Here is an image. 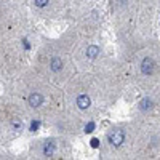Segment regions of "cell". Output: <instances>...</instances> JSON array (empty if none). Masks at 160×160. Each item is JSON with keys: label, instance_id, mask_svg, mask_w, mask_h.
Listing matches in <instances>:
<instances>
[{"label": "cell", "instance_id": "obj_1", "mask_svg": "<svg viewBox=\"0 0 160 160\" xmlns=\"http://www.w3.org/2000/svg\"><path fill=\"white\" fill-rule=\"evenodd\" d=\"M108 139H109V142L112 146L120 148V146L123 144V141H125V135H123L122 130H114V131H111L109 135H108Z\"/></svg>", "mask_w": 160, "mask_h": 160}, {"label": "cell", "instance_id": "obj_2", "mask_svg": "<svg viewBox=\"0 0 160 160\" xmlns=\"http://www.w3.org/2000/svg\"><path fill=\"white\" fill-rule=\"evenodd\" d=\"M154 68H155V62H154L152 58H144V59H142V62H141V71H142V74L151 75V74L154 72Z\"/></svg>", "mask_w": 160, "mask_h": 160}, {"label": "cell", "instance_id": "obj_3", "mask_svg": "<svg viewBox=\"0 0 160 160\" xmlns=\"http://www.w3.org/2000/svg\"><path fill=\"white\" fill-rule=\"evenodd\" d=\"M42 102H43V98L40 93H32L29 96V106L31 108H38V106H42Z\"/></svg>", "mask_w": 160, "mask_h": 160}, {"label": "cell", "instance_id": "obj_4", "mask_svg": "<svg viewBox=\"0 0 160 160\" xmlns=\"http://www.w3.org/2000/svg\"><path fill=\"white\" fill-rule=\"evenodd\" d=\"M90 104H91V101H90V98H88L87 95H80V96L77 98V106H78V108L82 109V111L88 109Z\"/></svg>", "mask_w": 160, "mask_h": 160}, {"label": "cell", "instance_id": "obj_5", "mask_svg": "<svg viewBox=\"0 0 160 160\" xmlns=\"http://www.w3.org/2000/svg\"><path fill=\"white\" fill-rule=\"evenodd\" d=\"M50 68H51L53 72H59V71L62 69V61H61L59 58H53L51 62H50Z\"/></svg>", "mask_w": 160, "mask_h": 160}, {"label": "cell", "instance_id": "obj_6", "mask_svg": "<svg viewBox=\"0 0 160 160\" xmlns=\"http://www.w3.org/2000/svg\"><path fill=\"white\" fill-rule=\"evenodd\" d=\"M98 55H99V48H98L96 45H90V47L87 48V56H88L90 59H95Z\"/></svg>", "mask_w": 160, "mask_h": 160}, {"label": "cell", "instance_id": "obj_7", "mask_svg": "<svg viewBox=\"0 0 160 160\" xmlns=\"http://www.w3.org/2000/svg\"><path fill=\"white\" fill-rule=\"evenodd\" d=\"M53 152H55V144H53V142L48 144V142H47V146L43 148V155H45V157H51Z\"/></svg>", "mask_w": 160, "mask_h": 160}, {"label": "cell", "instance_id": "obj_8", "mask_svg": "<svg viewBox=\"0 0 160 160\" xmlns=\"http://www.w3.org/2000/svg\"><path fill=\"white\" fill-rule=\"evenodd\" d=\"M152 108V101L149 99V98H146V99H142L141 102H139V109L141 111H148V109H151Z\"/></svg>", "mask_w": 160, "mask_h": 160}, {"label": "cell", "instance_id": "obj_9", "mask_svg": "<svg viewBox=\"0 0 160 160\" xmlns=\"http://www.w3.org/2000/svg\"><path fill=\"white\" fill-rule=\"evenodd\" d=\"M11 127L15 128V130H21V128H22V122L16 117V118H13V120H11Z\"/></svg>", "mask_w": 160, "mask_h": 160}, {"label": "cell", "instance_id": "obj_10", "mask_svg": "<svg viewBox=\"0 0 160 160\" xmlns=\"http://www.w3.org/2000/svg\"><path fill=\"white\" fill-rule=\"evenodd\" d=\"M93 130H95V123H93V122L87 123V127H85V131H87V133H91Z\"/></svg>", "mask_w": 160, "mask_h": 160}, {"label": "cell", "instance_id": "obj_11", "mask_svg": "<svg viewBox=\"0 0 160 160\" xmlns=\"http://www.w3.org/2000/svg\"><path fill=\"white\" fill-rule=\"evenodd\" d=\"M47 3H48V0H35V5H37V7H40V8L45 7Z\"/></svg>", "mask_w": 160, "mask_h": 160}, {"label": "cell", "instance_id": "obj_12", "mask_svg": "<svg viewBox=\"0 0 160 160\" xmlns=\"http://www.w3.org/2000/svg\"><path fill=\"white\" fill-rule=\"evenodd\" d=\"M38 127H40V122H32L31 123V131H35Z\"/></svg>", "mask_w": 160, "mask_h": 160}, {"label": "cell", "instance_id": "obj_13", "mask_svg": "<svg viewBox=\"0 0 160 160\" xmlns=\"http://www.w3.org/2000/svg\"><path fill=\"white\" fill-rule=\"evenodd\" d=\"M98 146H99V141L96 138H93L91 139V148H98Z\"/></svg>", "mask_w": 160, "mask_h": 160}, {"label": "cell", "instance_id": "obj_14", "mask_svg": "<svg viewBox=\"0 0 160 160\" xmlns=\"http://www.w3.org/2000/svg\"><path fill=\"white\" fill-rule=\"evenodd\" d=\"M127 2V0H118V3H125Z\"/></svg>", "mask_w": 160, "mask_h": 160}]
</instances>
